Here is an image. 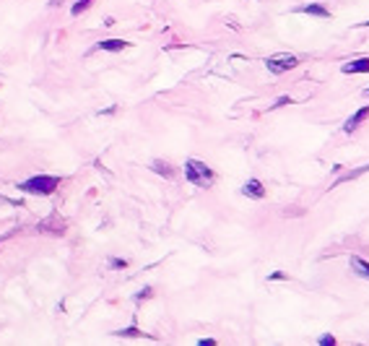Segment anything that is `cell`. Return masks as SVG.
I'll list each match as a JSON object with an SVG mask.
<instances>
[{
    "label": "cell",
    "mask_w": 369,
    "mask_h": 346,
    "mask_svg": "<svg viewBox=\"0 0 369 346\" xmlns=\"http://www.w3.org/2000/svg\"><path fill=\"white\" fill-rule=\"evenodd\" d=\"M128 47H130V42H125V40H102L96 45V50H107V52H120V50H128Z\"/></svg>",
    "instance_id": "cell-8"
},
{
    "label": "cell",
    "mask_w": 369,
    "mask_h": 346,
    "mask_svg": "<svg viewBox=\"0 0 369 346\" xmlns=\"http://www.w3.org/2000/svg\"><path fill=\"white\" fill-rule=\"evenodd\" d=\"M151 169H153L156 175H161V177H167V180H172V177H174V169H172V164H169V162L156 159V162H151Z\"/></svg>",
    "instance_id": "cell-11"
},
{
    "label": "cell",
    "mask_w": 369,
    "mask_h": 346,
    "mask_svg": "<svg viewBox=\"0 0 369 346\" xmlns=\"http://www.w3.org/2000/svg\"><path fill=\"white\" fill-rule=\"evenodd\" d=\"M242 196H250V198L260 201V198H265V187H263L260 180H247L242 185Z\"/></svg>",
    "instance_id": "cell-5"
},
{
    "label": "cell",
    "mask_w": 369,
    "mask_h": 346,
    "mask_svg": "<svg viewBox=\"0 0 369 346\" xmlns=\"http://www.w3.org/2000/svg\"><path fill=\"white\" fill-rule=\"evenodd\" d=\"M364 172H369V164H364V167H359V169H354V172H346L343 177H338L336 182H333V187H338L341 182H351V180H356L359 175H364Z\"/></svg>",
    "instance_id": "cell-12"
},
{
    "label": "cell",
    "mask_w": 369,
    "mask_h": 346,
    "mask_svg": "<svg viewBox=\"0 0 369 346\" xmlns=\"http://www.w3.org/2000/svg\"><path fill=\"white\" fill-rule=\"evenodd\" d=\"M359 26H369V21H361V24H359Z\"/></svg>",
    "instance_id": "cell-24"
},
{
    "label": "cell",
    "mask_w": 369,
    "mask_h": 346,
    "mask_svg": "<svg viewBox=\"0 0 369 346\" xmlns=\"http://www.w3.org/2000/svg\"><path fill=\"white\" fill-rule=\"evenodd\" d=\"M198 346H216V338H200Z\"/></svg>",
    "instance_id": "cell-20"
},
{
    "label": "cell",
    "mask_w": 369,
    "mask_h": 346,
    "mask_svg": "<svg viewBox=\"0 0 369 346\" xmlns=\"http://www.w3.org/2000/svg\"><path fill=\"white\" fill-rule=\"evenodd\" d=\"M366 97H369V86H366Z\"/></svg>",
    "instance_id": "cell-25"
},
{
    "label": "cell",
    "mask_w": 369,
    "mask_h": 346,
    "mask_svg": "<svg viewBox=\"0 0 369 346\" xmlns=\"http://www.w3.org/2000/svg\"><path fill=\"white\" fill-rule=\"evenodd\" d=\"M57 187H60V177H55V175H36L18 185V190H24L29 196H52Z\"/></svg>",
    "instance_id": "cell-1"
},
{
    "label": "cell",
    "mask_w": 369,
    "mask_h": 346,
    "mask_svg": "<svg viewBox=\"0 0 369 346\" xmlns=\"http://www.w3.org/2000/svg\"><path fill=\"white\" fill-rule=\"evenodd\" d=\"M63 3V0H50V6H60Z\"/></svg>",
    "instance_id": "cell-23"
},
{
    "label": "cell",
    "mask_w": 369,
    "mask_h": 346,
    "mask_svg": "<svg viewBox=\"0 0 369 346\" xmlns=\"http://www.w3.org/2000/svg\"><path fill=\"white\" fill-rule=\"evenodd\" d=\"M114 336H120V338H141V336H143V331H141V328H135V325H130V328L114 331Z\"/></svg>",
    "instance_id": "cell-13"
},
{
    "label": "cell",
    "mask_w": 369,
    "mask_h": 346,
    "mask_svg": "<svg viewBox=\"0 0 369 346\" xmlns=\"http://www.w3.org/2000/svg\"><path fill=\"white\" fill-rule=\"evenodd\" d=\"M286 104H294V99H292V97H278L276 104H270V107L276 109V107H286Z\"/></svg>",
    "instance_id": "cell-16"
},
{
    "label": "cell",
    "mask_w": 369,
    "mask_h": 346,
    "mask_svg": "<svg viewBox=\"0 0 369 346\" xmlns=\"http://www.w3.org/2000/svg\"><path fill=\"white\" fill-rule=\"evenodd\" d=\"M299 13H307V16H317V18H331V11L320 3H309V6H299L297 8Z\"/></svg>",
    "instance_id": "cell-7"
},
{
    "label": "cell",
    "mask_w": 369,
    "mask_h": 346,
    "mask_svg": "<svg viewBox=\"0 0 369 346\" xmlns=\"http://www.w3.org/2000/svg\"><path fill=\"white\" fill-rule=\"evenodd\" d=\"M109 265H112V268H128V260H125V258H112Z\"/></svg>",
    "instance_id": "cell-19"
},
{
    "label": "cell",
    "mask_w": 369,
    "mask_h": 346,
    "mask_svg": "<svg viewBox=\"0 0 369 346\" xmlns=\"http://www.w3.org/2000/svg\"><path fill=\"white\" fill-rule=\"evenodd\" d=\"M343 73H369V57H359V60H351L341 68Z\"/></svg>",
    "instance_id": "cell-9"
},
{
    "label": "cell",
    "mask_w": 369,
    "mask_h": 346,
    "mask_svg": "<svg viewBox=\"0 0 369 346\" xmlns=\"http://www.w3.org/2000/svg\"><path fill=\"white\" fill-rule=\"evenodd\" d=\"M320 346H336V336H331V333H325L320 341H317Z\"/></svg>",
    "instance_id": "cell-15"
},
{
    "label": "cell",
    "mask_w": 369,
    "mask_h": 346,
    "mask_svg": "<svg viewBox=\"0 0 369 346\" xmlns=\"http://www.w3.org/2000/svg\"><path fill=\"white\" fill-rule=\"evenodd\" d=\"M351 271L356 276H361V279H369V263L364 258H359V255H351Z\"/></svg>",
    "instance_id": "cell-10"
},
{
    "label": "cell",
    "mask_w": 369,
    "mask_h": 346,
    "mask_svg": "<svg viewBox=\"0 0 369 346\" xmlns=\"http://www.w3.org/2000/svg\"><path fill=\"white\" fill-rule=\"evenodd\" d=\"M89 6H91V0H78V3L70 8V13H73V16H81V13H84Z\"/></svg>",
    "instance_id": "cell-14"
},
{
    "label": "cell",
    "mask_w": 369,
    "mask_h": 346,
    "mask_svg": "<svg viewBox=\"0 0 369 346\" xmlns=\"http://www.w3.org/2000/svg\"><path fill=\"white\" fill-rule=\"evenodd\" d=\"M289 276H286L283 271H273V274H268V281H286Z\"/></svg>",
    "instance_id": "cell-17"
},
{
    "label": "cell",
    "mask_w": 369,
    "mask_h": 346,
    "mask_svg": "<svg viewBox=\"0 0 369 346\" xmlns=\"http://www.w3.org/2000/svg\"><path fill=\"white\" fill-rule=\"evenodd\" d=\"M185 177L195 187H211L213 180H216V175L211 172V167H206V162H198V159H187L185 162Z\"/></svg>",
    "instance_id": "cell-2"
},
{
    "label": "cell",
    "mask_w": 369,
    "mask_h": 346,
    "mask_svg": "<svg viewBox=\"0 0 369 346\" xmlns=\"http://www.w3.org/2000/svg\"><path fill=\"white\" fill-rule=\"evenodd\" d=\"M112 112H117V104H112V107H107L104 112H99V114H112Z\"/></svg>",
    "instance_id": "cell-22"
},
{
    "label": "cell",
    "mask_w": 369,
    "mask_h": 346,
    "mask_svg": "<svg viewBox=\"0 0 369 346\" xmlns=\"http://www.w3.org/2000/svg\"><path fill=\"white\" fill-rule=\"evenodd\" d=\"M299 65V57L297 55H289V52H278V55H270L265 57V68L273 73V75H281L286 70H294Z\"/></svg>",
    "instance_id": "cell-3"
},
{
    "label": "cell",
    "mask_w": 369,
    "mask_h": 346,
    "mask_svg": "<svg viewBox=\"0 0 369 346\" xmlns=\"http://www.w3.org/2000/svg\"><path fill=\"white\" fill-rule=\"evenodd\" d=\"M366 118H369V107H361L359 112H354L351 118L343 123V130H346V133H354V130H356V128H359V125H361Z\"/></svg>",
    "instance_id": "cell-6"
},
{
    "label": "cell",
    "mask_w": 369,
    "mask_h": 346,
    "mask_svg": "<svg viewBox=\"0 0 369 346\" xmlns=\"http://www.w3.org/2000/svg\"><path fill=\"white\" fill-rule=\"evenodd\" d=\"M0 203H8V206H21V201H11V198H3V196H0Z\"/></svg>",
    "instance_id": "cell-21"
},
{
    "label": "cell",
    "mask_w": 369,
    "mask_h": 346,
    "mask_svg": "<svg viewBox=\"0 0 369 346\" xmlns=\"http://www.w3.org/2000/svg\"><path fill=\"white\" fill-rule=\"evenodd\" d=\"M36 232H50V235H65V221L57 216V214H52L50 219H45V221H39L36 224Z\"/></svg>",
    "instance_id": "cell-4"
},
{
    "label": "cell",
    "mask_w": 369,
    "mask_h": 346,
    "mask_svg": "<svg viewBox=\"0 0 369 346\" xmlns=\"http://www.w3.org/2000/svg\"><path fill=\"white\" fill-rule=\"evenodd\" d=\"M151 292H153L151 286H146V289H141V292L135 294V302H143V299H148V297H151Z\"/></svg>",
    "instance_id": "cell-18"
}]
</instances>
